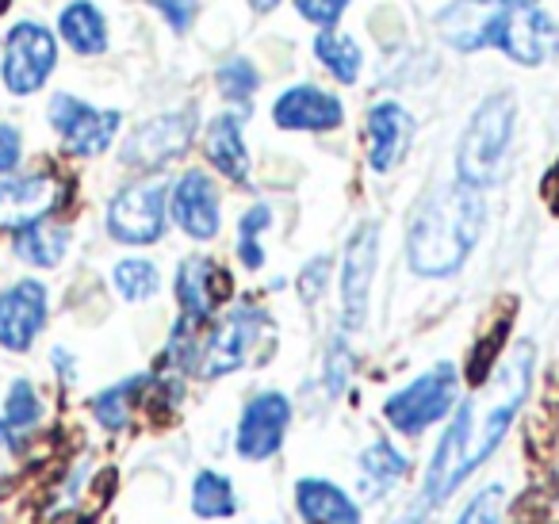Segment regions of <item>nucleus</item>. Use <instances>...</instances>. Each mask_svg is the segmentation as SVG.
<instances>
[{"label":"nucleus","mask_w":559,"mask_h":524,"mask_svg":"<svg viewBox=\"0 0 559 524\" xmlns=\"http://www.w3.org/2000/svg\"><path fill=\"white\" fill-rule=\"evenodd\" d=\"M292 425V402L280 391H261L249 398L246 414L238 421V455L249 463L272 460L284 444V432Z\"/></svg>","instance_id":"13"},{"label":"nucleus","mask_w":559,"mask_h":524,"mask_svg":"<svg viewBox=\"0 0 559 524\" xmlns=\"http://www.w3.org/2000/svg\"><path fill=\"white\" fill-rule=\"evenodd\" d=\"M192 509L203 521H218V516L234 513V486L215 471H200L192 483Z\"/></svg>","instance_id":"28"},{"label":"nucleus","mask_w":559,"mask_h":524,"mask_svg":"<svg viewBox=\"0 0 559 524\" xmlns=\"http://www.w3.org/2000/svg\"><path fill=\"white\" fill-rule=\"evenodd\" d=\"M326 371H330V386H334V391H342V386H345V371H349V356H345V345H342V341H337V345L330 348Z\"/></svg>","instance_id":"37"},{"label":"nucleus","mask_w":559,"mask_h":524,"mask_svg":"<svg viewBox=\"0 0 559 524\" xmlns=\"http://www.w3.org/2000/svg\"><path fill=\"white\" fill-rule=\"evenodd\" d=\"M406 467H411V463H406V455L399 452L395 444L376 440V444L360 455V483H365V493L368 498H383V493L406 475Z\"/></svg>","instance_id":"26"},{"label":"nucleus","mask_w":559,"mask_h":524,"mask_svg":"<svg viewBox=\"0 0 559 524\" xmlns=\"http://www.w3.org/2000/svg\"><path fill=\"white\" fill-rule=\"evenodd\" d=\"M456 394H460V376L449 360L429 368L426 376H418L411 386L395 391L388 402H383V417L395 432L403 437H421L429 425L444 421L449 409L456 406Z\"/></svg>","instance_id":"5"},{"label":"nucleus","mask_w":559,"mask_h":524,"mask_svg":"<svg viewBox=\"0 0 559 524\" xmlns=\"http://www.w3.org/2000/svg\"><path fill=\"white\" fill-rule=\"evenodd\" d=\"M495 50L518 66H544L551 55H559V24L540 9L506 12Z\"/></svg>","instance_id":"17"},{"label":"nucleus","mask_w":559,"mask_h":524,"mask_svg":"<svg viewBox=\"0 0 559 524\" xmlns=\"http://www.w3.org/2000/svg\"><path fill=\"white\" fill-rule=\"evenodd\" d=\"M20 157H24V134L12 123H0V177L16 172Z\"/></svg>","instance_id":"34"},{"label":"nucleus","mask_w":559,"mask_h":524,"mask_svg":"<svg viewBox=\"0 0 559 524\" xmlns=\"http://www.w3.org/2000/svg\"><path fill=\"white\" fill-rule=\"evenodd\" d=\"M487 218V203L483 192L464 180L441 188L437 195H429L418 207L406 234V264L411 272L426 279L456 276L464 269L467 253L475 249Z\"/></svg>","instance_id":"2"},{"label":"nucleus","mask_w":559,"mask_h":524,"mask_svg":"<svg viewBox=\"0 0 559 524\" xmlns=\"http://www.w3.org/2000/svg\"><path fill=\"white\" fill-rule=\"evenodd\" d=\"M326 276H330V261H326V257H319V261H311L304 269V276H299V291H304L307 302H311L314 295H322V287H326Z\"/></svg>","instance_id":"35"},{"label":"nucleus","mask_w":559,"mask_h":524,"mask_svg":"<svg viewBox=\"0 0 559 524\" xmlns=\"http://www.w3.org/2000/svg\"><path fill=\"white\" fill-rule=\"evenodd\" d=\"M230 295V276L207 257H188L177 269V302L180 318L192 325H207Z\"/></svg>","instance_id":"18"},{"label":"nucleus","mask_w":559,"mask_h":524,"mask_svg":"<svg viewBox=\"0 0 559 524\" xmlns=\"http://www.w3.org/2000/svg\"><path fill=\"white\" fill-rule=\"evenodd\" d=\"M108 234L123 246H154L169 223V184L165 180H139L116 192L108 203Z\"/></svg>","instance_id":"7"},{"label":"nucleus","mask_w":559,"mask_h":524,"mask_svg":"<svg viewBox=\"0 0 559 524\" xmlns=\"http://www.w3.org/2000/svg\"><path fill=\"white\" fill-rule=\"evenodd\" d=\"M47 123L58 131L62 146L70 150L73 157H100L104 150H111L119 127H123V116L119 111H104L85 104L73 93H55L47 108Z\"/></svg>","instance_id":"8"},{"label":"nucleus","mask_w":559,"mask_h":524,"mask_svg":"<svg viewBox=\"0 0 559 524\" xmlns=\"http://www.w3.org/2000/svg\"><path fill=\"white\" fill-rule=\"evenodd\" d=\"M111 284H116V291L123 295L127 302H146L157 295V287H162V272H157L154 261H146V257H123V261L111 269Z\"/></svg>","instance_id":"27"},{"label":"nucleus","mask_w":559,"mask_h":524,"mask_svg":"<svg viewBox=\"0 0 559 524\" xmlns=\"http://www.w3.org/2000/svg\"><path fill=\"white\" fill-rule=\"evenodd\" d=\"M296 505L307 524H360V509L330 478H299Z\"/></svg>","instance_id":"21"},{"label":"nucleus","mask_w":559,"mask_h":524,"mask_svg":"<svg viewBox=\"0 0 559 524\" xmlns=\"http://www.w3.org/2000/svg\"><path fill=\"white\" fill-rule=\"evenodd\" d=\"M238 257H241V264H246V269H261V264H264L261 241H257V238H238Z\"/></svg>","instance_id":"38"},{"label":"nucleus","mask_w":559,"mask_h":524,"mask_svg":"<svg viewBox=\"0 0 559 524\" xmlns=\"http://www.w3.org/2000/svg\"><path fill=\"white\" fill-rule=\"evenodd\" d=\"M272 123H276L280 131L326 134L345 123V104L319 85H292L272 104Z\"/></svg>","instance_id":"16"},{"label":"nucleus","mask_w":559,"mask_h":524,"mask_svg":"<svg viewBox=\"0 0 559 524\" xmlns=\"http://www.w3.org/2000/svg\"><path fill=\"white\" fill-rule=\"evenodd\" d=\"M195 134V116L192 111H169V116H154L142 127H134L131 139L123 142L119 157L123 165L142 172H157L165 165H173L188 146H192Z\"/></svg>","instance_id":"9"},{"label":"nucleus","mask_w":559,"mask_h":524,"mask_svg":"<svg viewBox=\"0 0 559 524\" xmlns=\"http://www.w3.org/2000/svg\"><path fill=\"white\" fill-rule=\"evenodd\" d=\"M353 0H296L299 16L314 27H337Z\"/></svg>","instance_id":"32"},{"label":"nucleus","mask_w":559,"mask_h":524,"mask_svg":"<svg viewBox=\"0 0 559 524\" xmlns=\"http://www.w3.org/2000/svg\"><path fill=\"white\" fill-rule=\"evenodd\" d=\"M70 241H73L70 226H58L50 218H43V223L24 226V230L12 234V253L24 264H32V269H58L66 261V253H70Z\"/></svg>","instance_id":"23"},{"label":"nucleus","mask_w":559,"mask_h":524,"mask_svg":"<svg viewBox=\"0 0 559 524\" xmlns=\"http://www.w3.org/2000/svg\"><path fill=\"white\" fill-rule=\"evenodd\" d=\"M506 12L498 0H449L437 12V35L444 47L456 55H479V50H495L498 32H502Z\"/></svg>","instance_id":"10"},{"label":"nucleus","mask_w":559,"mask_h":524,"mask_svg":"<svg viewBox=\"0 0 559 524\" xmlns=\"http://www.w3.org/2000/svg\"><path fill=\"white\" fill-rule=\"evenodd\" d=\"M528 379H533V345H518V353L502 364L498 383L490 386L487 406H479L475 398L460 402V409L452 414L449 429H444L437 455L426 471V486H421L418 513L406 516V524H418L433 505H441L483 460L498 448V440L506 437L513 414L521 409L528 394Z\"/></svg>","instance_id":"1"},{"label":"nucleus","mask_w":559,"mask_h":524,"mask_svg":"<svg viewBox=\"0 0 559 524\" xmlns=\"http://www.w3.org/2000/svg\"><path fill=\"white\" fill-rule=\"evenodd\" d=\"M502 501H506L502 486H483L456 524H498L502 521Z\"/></svg>","instance_id":"31"},{"label":"nucleus","mask_w":559,"mask_h":524,"mask_svg":"<svg viewBox=\"0 0 559 524\" xmlns=\"http://www.w3.org/2000/svg\"><path fill=\"white\" fill-rule=\"evenodd\" d=\"M414 139V119L403 104L380 100L372 104L365 123V142H368V165L372 172H391L406 157Z\"/></svg>","instance_id":"19"},{"label":"nucleus","mask_w":559,"mask_h":524,"mask_svg":"<svg viewBox=\"0 0 559 524\" xmlns=\"http://www.w3.org/2000/svg\"><path fill=\"white\" fill-rule=\"evenodd\" d=\"M241 123L246 119L238 111H223V116L211 119L207 134H203V154L207 162L223 172L226 180L234 184H246L249 180V150H246V139H241Z\"/></svg>","instance_id":"20"},{"label":"nucleus","mask_w":559,"mask_h":524,"mask_svg":"<svg viewBox=\"0 0 559 524\" xmlns=\"http://www.w3.org/2000/svg\"><path fill=\"white\" fill-rule=\"evenodd\" d=\"M269 333V314L257 307H238L195 345V364L192 371L200 379H218L238 371L241 364H249V356L257 353L261 337Z\"/></svg>","instance_id":"6"},{"label":"nucleus","mask_w":559,"mask_h":524,"mask_svg":"<svg viewBox=\"0 0 559 524\" xmlns=\"http://www.w3.org/2000/svg\"><path fill=\"white\" fill-rule=\"evenodd\" d=\"M157 12H162V20L173 27L177 35H185L188 27H192L195 20V9H200V0H150Z\"/></svg>","instance_id":"33"},{"label":"nucleus","mask_w":559,"mask_h":524,"mask_svg":"<svg viewBox=\"0 0 559 524\" xmlns=\"http://www.w3.org/2000/svg\"><path fill=\"white\" fill-rule=\"evenodd\" d=\"M47 287L39 279H16L0 291V348L4 353H32L39 333L47 330Z\"/></svg>","instance_id":"12"},{"label":"nucleus","mask_w":559,"mask_h":524,"mask_svg":"<svg viewBox=\"0 0 559 524\" xmlns=\"http://www.w3.org/2000/svg\"><path fill=\"white\" fill-rule=\"evenodd\" d=\"M66 195V184L55 172H20V177L0 180V230L16 234L24 226H35L58 211Z\"/></svg>","instance_id":"11"},{"label":"nucleus","mask_w":559,"mask_h":524,"mask_svg":"<svg viewBox=\"0 0 559 524\" xmlns=\"http://www.w3.org/2000/svg\"><path fill=\"white\" fill-rule=\"evenodd\" d=\"M169 215L192 241H211L223 226L218 211V188L203 169H188L177 184L169 188Z\"/></svg>","instance_id":"15"},{"label":"nucleus","mask_w":559,"mask_h":524,"mask_svg":"<svg viewBox=\"0 0 559 524\" xmlns=\"http://www.w3.org/2000/svg\"><path fill=\"white\" fill-rule=\"evenodd\" d=\"M218 88H223L226 100L246 104L249 96L261 88V73H257V66L249 62L246 55H234V58H226V62L218 66Z\"/></svg>","instance_id":"30"},{"label":"nucleus","mask_w":559,"mask_h":524,"mask_svg":"<svg viewBox=\"0 0 559 524\" xmlns=\"http://www.w3.org/2000/svg\"><path fill=\"white\" fill-rule=\"evenodd\" d=\"M58 70V35L39 20H20L0 43V81L12 96H35Z\"/></svg>","instance_id":"4"},{"label":"nucleus","mask_w":559,"mask_h":524,"mask_svg":"<svg viewBox=\"0 0 559 524\" xmlns=\"http://www.w3.org/2000/svg\"><path fill=\"white\" fill-rule=\"evenodd\" d=\"M269 226H272V207H269V203H257V207H249L246 215H241L238 238H261Z\"/></svg>","instance_id":"36"},{"label":"nucleus","mask_w":559,"mask_h":524,"mask_svg":"<svg viewBox=\"0 0 559 524\" xmlns=\"http://www.w3.org/2000/svg\"><path fill=\"white\" fill-rule=\"evenodd\" d=\"M276 4H280V0H249V9H253V12H272Z\"/></svg>","instance_id":"41"},{"label":"nucleus","mask_w":559,"mask_h":524,"mask_svg":"<svg viewBox=\"0 0 559 524\" xmlns=\"http://www.w3.org/2000/svg\"><path fill=\"white\" fill-rule=\"evenodd\" d=\"M513 123H518V108H513L510 93H490L472 111L456 150V172L464 184L483 192V188L502 180V165L513 142Z\"/></svg>","instance_id":"3"},{"label":"nucleus","mask_w":559,"mask_h":524,"mask_svg":"<svg viewBox=\"0 0 559 524\" xmlns=\"http://www.w3.org/2000/svg\"><path fill=\"white\" fill-rule=\"evenodd\" d=\"M498 4H502V9H510V12H521V9H536L540 0H498Z\"/></svg>","instance_id":"40"},{"label":"nucleus","mask_w":559,"mask_h":524,"mask_svg":"<svg viewBox=\"0 0 559 524\" xmlns=\"http://www.w3.org/2000/svg\"><path fill=\"white\" fill-rule=\"evenodd\" d=\"M43 421V398L27 379H16L0 409V448H20V440Z\"/></svg>","instance_id":"24"},{"label":"nucleus","mask_w":559,"mask_h":524,"mask_svg":"<svg viewBox=\"0 0 559 524\" xmlns=\"http://www.w3.org/2000/svg\"><path fill=\"white\" fill-rule=\"evenodd\" d=\"M376 257H380V226L365 223L349 238V246H345V269H342V318L349 333H357L368 318Z\"/></svg>","instance_id":"14"},{"label":"nucleus","mask_w":559,"mask_h":524,"mask_svg":"<svg viewBox=\"0 0 559 524\" xmlns=\"http://www.w3.org/2000/svg\"><path fill=\"white\" fill-rule=\"evenodd\" d=\"M314 58L326 66L330 78H334L337 85H357L360 70H365L360 47L349 39V35L337 32V27H319V35H314Z\"/></svg>","instance_id":"25"},{"label":"nucleus","mask_w":559,"mask_h":524,"mask_svg":"<svg viewBox=\"0 0 559 524\" xmlns=\"http://www.w3.org/2000/svg\"><path fill=\"white\" fill-rule=\"evenodd\" d=\"M55 368L62 371L66 379H73V360H70V353H66V348H55Z\"/></svg>","instance_id":"39"},{"label":"nucleus","mask_w":559,"mask_h":524,"mask_svg":"<svg viewBox=\"0 0 559 524\" xmlns=\"http://www.w3.org/2000/svg\"><path fill=\"white\" fill-rule=\"evenodd\" d=\"M146 383V379H127V383L119 386H108V391H100L93 398V414L96 421L104 425L108 432H119L127 429V421H131V406H134V394H139V386Z\"/></svg>","instance_id":"29"},{"label":"nucleus","mask_w":559,"mask_h":524,"mask_svg":"<svg viewBox=\"0 0 559 524\" xmlns=\"http://www.w3.org/2000/svg\"><path fill=\"white\" fill-rule=\"evenodd\" d=\"M58 39L81 58H96L108 50V20L93 0H70L58 12Z\"/></svg>","instance_id":"22"}]
</instances>
